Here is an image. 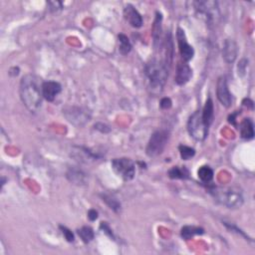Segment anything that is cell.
Segmentation results:
<instances>
[{"label": "cell", "instance_id": "10", "mask_svg": "<svg viewBox=\"0 0 255 255\" xmlns=\"http://www.w3.org/2000/svg\"><path fill=\"white\" fill-rule=\"evenodd\" d=\"M178 42H179V48H180V52L182 55V58L184 59L185 62H189L194 58L195 55V50L193 48V46H191L188 41H187V37L185 34V31L181 28L178 29Z\"/></svg>", "mask_w": 255, "mask_h": 255}, {"label": "cell", "instance_id": "3", "mask_svg": "<svg viewBox=\"0 0 255 255\" xmlns=\"http://www.w3.org/2000/svg\"><path fill=\"white\" fill-rule=\"evenodd\" d=\"M213 199L227 208H239L242 206L244 199L241 191L235 187H214L209 190Z\"/></svg>", "mask_w": 255, "mask_h": 255}, {"label": "cell", "instance_id": "20", "mask_svg": "<svg viewBox=\"0 0 255 255\" xmlns=\"http://www.w3.org/2000/svg\"><path fill=\"white\" fill-rule=\"evenodd\" d=\"M119 41V51L122 55H127L132 50V45L129 38L124 34H119L118 36Z\"/></svg>", "mask_w": 255, "mask_h": 255}, {"label": "cell", "instance_id": "17", "mask_svg": "<svg viewBox=\"0 0 255 255\" xmlns=\"http://www.w3.org/2000/svg\"><path fill=\"white\" fill-rule=\"evenodd\" d=\"M168 177L173 180H187L190 177V173L186 166H174L168 171Z\"/></svg>", "mask_w": 255, "mask_h": 255}, {"label": "cell", "instance_id": "16", "mask_svg": "<svg viewBox=\"0 0 255 255\" xmlns=\"http://www.w3.org/2000/svg\"><path fill=\"white\" fill-rule=\"evenodd\" d=\"M240 135L245 140H251L254 137V124L251 119H244L240 124Z\"/></svg>", "mask_w": 255, "mask_h": 255}, {"label": "cell", "instance_id": "19", "mask_svg": "<svg viewBox=\"0 0 255 255\" xmlns=\"http://www.w3.org/2000/svg\"><path fill=\"white\" fill-rule=\"evenodd\" d=\"M204 232V230L201 227H196V226H185L182 228V232L181 235L184 239L189 240L192 237H194L197 234H203Z\"/></svg>", "mask_w": 255, "mask_h": 255}, {"label": "cell", "instance_id": "7", "mask_svg": "<svg viewBox=\"0 0 255 255\" xmlns=\"http://www.w3.org/2000/svg\"><path fill=\"white\" fill-rule=\"evenodd\" d=\"M63 115L71 124L77 127L86 125L91 119V114L87 109L76 106H71L63 109Z\"/></svg>", "mask_w": 255, "mask_h": 255}, {"label": "cell", "instance_id": "13", "mask_svg": "<svg viewBox=\"0 0 255 255\" xmlns=\"http://www.w3.org/2000/svg\"><path fill=\"white\" fill-rule=\"evenodd\" d=\"M237 53L238 47L236 42L232 39H226L222 47V58L224 61L228 64L233 63L237 58Z\"/></svg>", "mask_w": 255, "mask_h": 255}, {"label": "cell", "instance_id": "25", "mask_svg": "<svg viewBox=\"0 0 255 255\" xmlns=\"http://www.w3.org/2000/svg\"><path fill=\"white\" fill-rule=\"evenodd\" d=\"M60 228H61L62 233H63V235L65 236V238H66L67 241H69V242L74 241V234L72 233L71 230H69V229H68L67 227H65V226H60Z\"/></svg>", "mask_w": 255, "mask_h": 255}, {"label": "cell", "instance_id": "4", "mask_svg": "<svg viewBox=\"0 0 255 255\" xmlns=\"http://www.w3.org/2000/svg\"><path fill=\"white\" fill-rule=\"evenodd\" d=\"M188 131L196 141H204L208 134V127L204 124L202 112H195L189 119L188 122Z\"/></svg>", "mask_w": 255, "mask_h": 255}, {"label": "cell", "instance_id": "18", "mask_svg": "<svg viewBox=\"0 0 255 255\" xmlns=\"http://www.w3.org/2000/svg\"><path fill=\"white\" fill-rule=\"evenodd\" d=\"M198 175L200 180L204 184H209L213 179V171L207 165H203L200 167Z\"/></svg>", "mask_w": 255, "mask_h": 255}, {"label": "cell", "instance_id": "24", "mask_svg": "<svg viewBox=\"0 0 255 255\" xmlns=\"http://www.w3.org/2000/svg\"><path fill=\"white\" fill-rule=\"evenodd\" d=\"M102 198H103V201L110 206L111 209H113V210H115V211H119V210L121 209V204H120V203H119L116 199H114L113 197L105 195V196H103Z\"/></svg>", "mask_w": 255, "mask_h": 255}, {"label": "cell", "instance_id": "8", "mask_svg": "<svg viewBox=\"0 0 255 255\" xmlns=\"http://www.w3.org/2000/svg\"><path fill=\"white\" fill-rule=\"evenodd\" d=\"M195 5L197 11L204 15L209 22L214 21L219 15L217 2L215 1H198Z\"/></svg>", "mask_w": 255, "mask_h": 255}, {"label": "cell", "instance_id": "27", "mask_svg": "<svg viewBox=\"0 0 255 255\" xmlns=\"http://www.w3.org/2000/svg\"><path fill=\"white\" fill-rule=\"evenodd\" d=\"M88 217H89V219L90 220H96L97 218H98V212L95 210V209H91V210H89V212H88Z\"/></svg>", "mask_w": 255, "mask_h": 255}, {"label": "cell", "instance_id": "9", "mask_svg": "<svg viewBox=\"0 0 255 255\" xmlns=\"http://www.w3.org/2000/svg\"><path fill=\"white\" fill-rule=\"evenodd\" d=\"M216 95L220 104L225 108H229L232 105V96L229 92L225 76H221L217 80Z\"/></svg>", "mask_w": 255, "mask_h": 255}, {"label": "cell", "instance_id": "26", "mask_svg": "<svg viewBox=\"0 0 255 255\" xmlns=\"http://www.w3.org/2000/svg\"><path fill=\"white\" fill-rule=\"evenodd\" d=\"M172 107V100L169 98H163L160 101V108L161 109H169Z\"/></svg>", "mask_w": 255, "mask_h": 255}, {"label": "cell", "instance_id": "23", "mask_svg": "<svg viewBox=\"0 0 255 255\" xmlns=\"http://www.w3.org/2000/svg\"><path fill=\"white\" fill-rule=\"evenodd\" d=\"M179 150H180V153H181V156L184 160H189L192 157H194L195 154H196V151L193 148L188 147V146L182 145V146H180Z\"/></svg>", "mask_w": 255, "mask_h": 255}, {"label": "cell", "instance_id": "2", "mask_svg": "<svg viewBox=\"0 0 255 255\" xmlns=\"http://www.w3.org/2000/svg\"><path fill=\"white\" fill-rule=\"evenodd\" d=\"M146 74L149 79L150 92L153 95L160 94L168 77V69L165 64L153 58L147 64Z\"/></svg>", "mask_w": 255, "mask_h": 255}, {"label": "cell", "instance_id": "5", "mask_svg": "<svg viewBox=\"0 0 255 255\" xmlns=\"http://www.w3.org/2000/svg\"><path fill=\"white\" fill-rule=\"evenodd\" d=\"M168 137L169 135L166 131L159 130L154 132L150 138V141L148 143V146L146 149L147 154L150 157H155L159 155L163 152L168 142Z\"/></svg>", "mask_w": 255, "mask_h": 255}, {"label": "cell", "instance_id": "6", "mask_svg": "<svg viewBox=\"0 0 255 255\" xmlns=\"http://www.w3.org/2000/svg\"><path fill=\"white\" fill-rule=\"evenodd\" d=\"M112 167L114 172L124 181H131L136 175V165L134 161L127 157L114 158L112 160Z\"/></svg>", "mask_w": 255, "mask_h": 255}, {"label": "cell", "instance_id": "1", "mask_svg": "<svg viewBox=\"0 0 255 255\" xmlns=\"http://www.w3.org/2000/svg\"><path fill=\"white\" fill-rule=\"evenodd\" d=\"M43 83L41 79L33 74L25 75L20 82L19 94L22 103L30 112H37L42 104Z\"/></svg>", "mask_w": 255, "mask_h": 255}, {"label": "cell", "instance_id": "12", "mask_svg": "<svg viewBox=\"0 0 255 255\" xmlns=\"http://www.w3.org/2000/svg\"><path fill=\"white\" fill-rule=\"evenodd\" d=\"M192 77H193V70L190 67V65L187 63L180 62L177 66V72L175 77L176 83L180 85V86H183V85H186L191 80Z\"/></svg>", "mask_w": 255, "mask_h": 255}, {"label": "cell", "instance_id": "21", "mask_svg": "<svg viewBox=\"0 0 255 255\" xmlns=\"http://www.w3.org/2000/svg\"><path fill=\"white\" fill-rule=\"evenodd\" d=\"M78 234L85 243L91 242L94 238V231L89 226H84V227L78 229Z\"/></svg>", "mask_w": 255, "mask_h": 255}, {"label": "cell", "instance_id": "14", "mask_svg": "<svg viewBox=\"0 0 255 255\" xmlns=\"http://www.w3.org/2000/svg\"><path fill=\"white\" fill-rule=\"evenodd\" d=\"M124 17L134 28H140L143 25V18L139 11L133 5H127L124 9Z\"/></svg>", "mask_w": 255, "mask_h": 255}, {"label": "cell", "instance_id": "15", "mask_svg": "<svg viewBox=\"0 0 255 255\" xmlns=\"http://www.w3.org/2000/svg\"><path fill=\"white\" fill-rule=\"evenodd\" d=\"M202 117H203L204 124L209 128L214 119V107H213V102L210 98L207 99V101L204 105V108L202 112Z\"/></svg>", "mask_w": 255, "mask_h": 255}, {"label": "cell", "instance_id": "22", "mask_svg": "<svg viewBox=\"0 0 255 255\" xmlns=\"http://www.w3.org/2000/svg\"><path fill=\"white\" fill-rule=\"evenodd\" d=\"M68 179L75 185H82L85 183V175L78 169H71V171L67 174Z\"/></svg>", "mask_w": 255, "mask_h": 255}, {"label": "cell", "instance_id": "11", "mask_svg": "<svg viewBox=\"0 0 255 255\" xmlns=\"http://www.w3.org/2000/svg\"><path fill=\"white\" fill-rule=\"evenodd\" d=\"M61 90H62V87L58 82H55V81L43 82L42 94H43V98L48 102H53L57 97V95L60 94Z\"/></svg>", "mask_w": 255, "mask_h": 255}]
</instances>
